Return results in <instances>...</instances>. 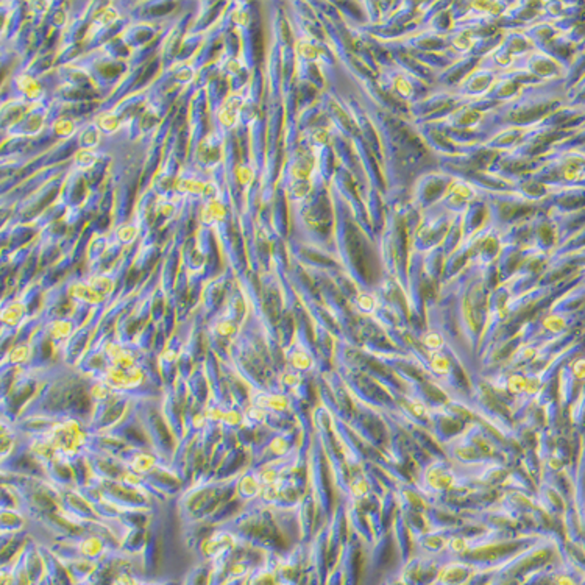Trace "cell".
Returning a JSON list of instances; mask_svg holds the SVG:
<instances>
[{
	"instance_id": "1",
	"label": "cell",
	"mask_w": 585,
	"mask_h": 585,
	"mask_svg": "<svg viewBox=\"0 0 585 585\" xmlns=\"http://www.w3.org/2000/svg\"><path fill=\"white\" fill-rule=\"evenodd\" d=\"M241 108H242V98L241 97H237V95L228 97L225 100V103H223V106H222V111L219 113V121L222 122V125H225L228 128L233 126L236 124V119H237V114H239V111H241Z\"/></svg>"
},
{
	"instance_id": "2",
	"label": "cell",
	"mask_w": 585,
	"mask_h": 585,
	"mask_svg": "<svg viewBox=\"0 0 585 585\" xmlns=\"http://www.w3.org/2000/svg\"><path fill=\"white\" fill-rule=\"evenodd\" d=\"M226 215V208L223 203H220L219 200H211L208 203L203 211H202V220L205 223H215V222H220L225 219Z\"/></svg>"
},
{
	"instance_id": "3",
	"label": "cell",
	"mask_w": 585,
	"mask_h": 585,
	"mask_svg": "<svg viewBox=\"0 0 585 585\" xmlns=\"http://www.w3.org/2000/svg\"><path fill=\"white\" fill-rule=\"evenodd\" d=\"M17 87L28 97V98H38L41 95V84H39L32 75H19L16 80Z\"/></svg>"
},
{
	"instance_id": "4",
	"label": "cell",
	"mask_w": 585,
	"mask_h": 585,
	"mask_svg": "<svg viewBox=\"0 0 585 585\" xmlns=\"http://www.w3.org/2000/svg\"><path fill=\"white\" fill-rule=\"evenodd\" d=\"M175 187L180 192H186V194H195V195H203L205 194V189H206V183H203V181H197V180H192V178H183V180H180V181H176L175 183Z\"/></svg>"
},
{
	"instance_id": "5",
	"label": "cell",
	"mask_w": 585,
	"mask_h": 585,
	"mask_svg": "<svg viewBox=\"0 0 585 585\" xmlns=\"http://www.w3.org/2000/svg\"><path fill=\"white\" fill-rule=\"evenodd\" d=\"M72 293L77 298L84 300L87 303H98L102 298V295L97 291H94L91 286H84V284H75L72 287Z\"/></svg>"
},
{
	"instance_id": "6",
	"label": "cell",
	"mask_w": 585,
	"mask_h": 585,
	"mask_svg": "<svg viewBox=\"0 0 585 585\" xmlns=\"http://www.w3.org/2000/svg\"><path fill=\"white\" fill-rule=\"evenodd\" d=\"M97 126L102 128L103 131L106 133H114L119 130V126H121V122H119V119L116 114L113 113H103L97 117Z\"/></svg>"
},
{
	"instance_id": "7",
	"label": "cell",
	"mask_w": 585,
	"mask_h": 585,
	"mask_svg": "<svg viewBox=\"0 0 585 585\" xmlns=\"http://www.w3.org/2000/svg\"><path fill=\"white\" fill-rule=\"evenodd\" d=\"M95 161H97V153L92 150L91 147L80 148V150H78V152L75 153V163L80 164V166H83V167L92 166Z\"/></svg>"
},
{
	"instance_id": "8",
	"label": "cell",
	"mask_w": 585,
	"mask_h": 585,
	"mask_svg": "<svg viewBox=\"0 0 585 585\" xmlns=\"http://www.w3.org/2000/svg\"><path fill=\"white\" fill-rule=\"evenodd\" d=\"M236 178L239 184L242 186H250L254 180V173L251 170V167L249 166H237L236 167Z\"/></svg>"
},
{
	"instance_id": "9",
	"label": "cell",
	"mask_w": 585,
	"mask_h": 585,
	"mask_svg": "<svg viewBox=\"0 0 585 585\" xmlns=\"http://www.w3.org/2000/svg\"><path fill=\"white\" fill-rule=\"evenodd\" d=\"M53 130L58 136H69L75 131V124L69 119H59V121L53 125Z\"/></svg>"
},
{
	"instance_id": "10",
	"label": "cell",
	"mask_w": 585,
	"mask_h": 585,
	"mask_svg": "<svg viewBox=\"0 0 585 585\" xmlns=\"http://www.w3.org/2000/svg\"><path fill=\"white\" fill-rule=\"evenodd\" d=\"M136 236H137V230H136V226H133V225H125V226H122L121 230L117 231L119 241L124 242V244L133 242L136 239Z\"/></svg>"
},
{
	"instance_id": "11",
	"label": "cell",
	"mask_w": 585,
	"mask_h": 585,
	"mask_svg": "<svg viewBox=\"0 0 585 585\" xmlns=\"http://www.w3.org/2000/svg\"><path fill=\"white\" fill-rule=\"evenodd\" d=\"M111 286H113L111 280L105 278V276H95V278L91 280V287L97 292H98V289H100V291H110Z\"/></svg>"
},
{
	"instance_id": "12",
	"label": "cell",
	"mask_w": 585,
	"mask_h": 585,
	"mask_svg": "<svg viewBox=\"0 0 585 585\" xmlns=\"http://www.w3.org/2000/svg\"><path fill=\"white\" fill-rule=\"evenodd\" d=\"M22 311H24V307H22L21 304H14V306H11V307H9V309L3 314V317L9 315L8 322H9V323H14V322L19 319V317L22 315Z\"/></svg>"
},
{
	"instance_id": "13",
	"label": "cell",
	"mask_w": 585,
	"mask_h": 585,
	"mask_svg": "<svg viewBox=\"0 0 585 585\" xmlns=\"http://www.w3.org/2000/svg\"><path fill=\"white\" fill-rule=\"evenodd\" d=\"M84 137H83V142L86 144V147H95L97 144H98V131H95V130H89V131H86L84 134H83Z\"/></svg>"
},
{
	"instance_id": "14",
	"label": "cell",
	"mask_w": 585,
	"mask_h": 585,
	"mask_svg": "<svg viewBox=\"0 0 585 585\" xmlns=\"http://www.w3.org/2000/svg\"><path fill=\"white\" fill-rule=\"evenodd\" d=\"M69 330H71V326H69L66 322H56L52 328V333L55 337H63L69 333Z\"/></svg>"
},
{
	"instance_id": "15",
	"label": "cell",
	"mask_w": 585,
	"mask_h": 585,
	"mask_svg": "<svg viewBox=\"0 0 585 585\" xmlns=\"http://www.w3.org/2000/svg\"><path fill=\"white\" fill-rule=\"evenodd\" d=\"M114 19H117V14H116V11H105L102 16H100V21L103 22V24H111Z\"/></svg>"
},
{
	"instance_id": "16",
	"label": "cell",
	"mask_w": 585,
	"mask_h": 585,
	"mask_svg": "<svg viewBox=\"0 0 585 585\" xmlns=\"http://www.w3.org/2000/svg\"><path fill=\"white\" fill-rule=\"evenodd\" d=\"M234 21H236V24H239V25H242V27H245L247 24H249V14L247 13H237L236 16H234Z\"/></svg>"
}]
</instances>
